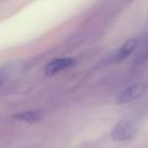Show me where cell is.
Wrapping results in <instances>:
<instances>
[{"label": "cell", "mask_w": 148, "mask_h": 148, "mask_svg": "<svg viewBox=\"0 0 148 148\" xmlns=\"http://www.w3.org/2000/svg\"><path fill=\"white\" fill-rule=\"evenodd\" d=\"M139 45V39L138 38H131L127 39L124 44H121L109 58H108V62L109 64H117L123 60H125L126 58H128L138 47Z\"/></svg>", "instance_id": "7a4b0ae2"}, {"label": "cell", "mask_w": 148, "mask_h": 148, "mask_svg": "<svg viewBox=\"0 0 148 148\" xmlns=\"http://www.w3.org/2000/svg\"><path fill=\"white\" fill-rule=\"evenodd\" d=\"M44 117L43 110H25L14 114V118L25 123H36Z\"/></svg>", "instance_id": "5b68a950"}, {"label": "cell", "mask_w": 148, "mask_h": 148, "mask_svg": "<svg viewBox=\"0 0 148 148\" xmlns=\"http://www.w3.org/2000/svg\"><path fill=\"white\" fill-rule=\"evenodd\" d=\"M74 64H75V60L73 58H69V57L57 58V59H53L52 61H50L49 64H46L44 72L46 75H56V74L62 72L64 69L72 67Z\"/></svg>", "instance_id": "277c9868"}, {"label": "cell", "mask_w": 148, "mask_h": 148, "mask_svg": "<svg viewBox=\"0 0 148 148\" xmlns=\"http://www.w3.org/2000/svg\"><path fill=\"white\" fill-rule=\"evenodd\" d=\"M12 65H9V64H3V65H1L0 66V86H2L8 79H9V76H10V74H12Z\"/></svg>", "instance_id": "52a82bcc"}, {"label": "cell", "mask_w": 148, "mask_h": 148, "mask_svg": "<svg viewBox=\"0 0 148 148\" xmlns=\"http://www.w3.org/2000/svg\"><path fill=\"white\" fill-rule=\"evenodd\" d=\"M136 133V127L128 120L119 121L111 131V139L117 142L131 140Z\"/></svg>", "instance_id": "6da1fadb"}, {"label": "cell", "mask_w": 148, "mask_h": 148, "mask_svg": "<svg viewBox=\"0 0 148 148\" xmlns=\"http://www.w3.org/2000/svg\"><path fill=\"white\" fill-rule=\"evenodd\" d=\"M146 90L145 83H134L127 88H125L123 91H120L116 98L117 104H127L136 98H139Z\"/></svg>", "instance_id": "3957f363"}, {"label": "cell", "mask_w": 148, "mask_h": 148, "mask_svg": "<svg viewBox=\"0 0 148 148\" xmlns=\"http://www.w3.org/2000/svg\"><path fill=\"white\" fill-rule=\"evenodd\" d=\"M146 60H148V37L143 40L142 46L140 47L139 52H138L136 56H135L134 62H135V64H142V62H145Z\"/></svg>", "instance_id": "8992f818"}]
</instances>
